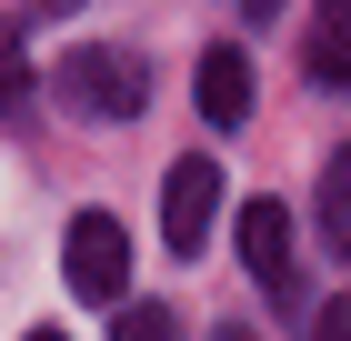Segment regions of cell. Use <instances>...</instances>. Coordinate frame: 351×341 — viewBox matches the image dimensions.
<instances>
[{
	"mask_svg": "<svg viewBox=\"0 0 351 341\" xmlns=\"http://www.w3.org/2000/svg\"><path fill=\"white\" fill-rule=\"evenodd\" d=\"M301 60L322 91H351V0H311V21H301Z\"/></svg>",
	"mask_w": 351,
	"mask_h": 341,
	"instance_id": "6",
	"label": "cell"
},
{
	"mask_svg": "<svg viewBox=\"0 0 351 341\" xmlns=\"http://www.w3.org/2000/svg\"><path fill=\"white\" fill-rule=\"evenodd\" d=\"M40 10H81V0H40Z\"/></svg>",
	"mask_w": 351,
	"mask_h": 341,
	"instance_id": "11",
	"label": "cell"
},
{
	"mask_svg": "<svg viewBox=\"0 0 351 341\" xmlns=\"http://www.w3.org/2000/svg\"><path fill=\"white\" fill-rule=\"evenodd\" d=\"M322 341H351V291H341V301L322 311Z\"/></svg>",
	"mask_w": 351,
	"mask_h": 341,
	"instance_id": "10",
	"label": "cell"
},
{
	"mask_svg": "<svg viewBox=\"0 0 351 341\" xmlns=\"http://www.w3.org/2000/svg\"><path fill=\"white\" fill-rule=\"evenodd\" d=\"M191 101H201V121H211V131H241L251 121V60L241 51H201V71H191Z\"/></svg>",
	"mask_w": 351,
	"mask_h": 341,
	"instance_id": "5",
	"label": "cell"
},
{
	"mask_svg": "<svg viewBox=\"0 0 351 341\" xmlns=\"http://www.w3.org/2000/svg\"><path fill=\"white\" fill-rule=\"evenodd\" d=\"M211 211H221V161H171V181H161V241L171 251H201V241H211Z\"/></svg>",
	"mask_w": 351,
	"mask_h": 341,
	"instance_id": "4",
	"label": "cell"
},
{
	"mask_svg": "<svg viewBox=\"0 0 351 341\" xmlns=\"http://www.w3.org/2000/svg\"><path fill=\"white\" fill-rule=\"evenodd\" d=\"M30 341H60V331H30Z\"/></svg>",
	"mask_w": 351,
	"mask_h": 341,
	"instance_id": "12",
	"label": "cell"
},
{
	"mask_svg": "<svg viewBox=\"0 0 351 341\" xmlns=\"http://www.w3.org/2000/svg\"><path fill=\"white\" fill-rule=\"evenodd\" d=\"M30 101V60H21V30L0 21V110H21Z\"/></svg>",
	"mask_w": 351,
	"mask_h": 341,
	"instance_id": "8",
	"label": "cell"
},
{
	"mask_svg": "<svg viewBox=\"0 0 351 341\" xmlns=\"http://www.w3.org/2000/svg\"><path fill=\"white\" fill-rule=\"evenodd\" d=\"M241 261H251V281L291 311L301 301V251H291V211L281 201H241Z\"/></svg>",
	"mask_w": 351,
	"mask_h": 341,
	"instance_id": "3",
	"label": "cell"
},
{
	"mask_svg": "<svg viewBox=\"0 0 351 341\" xmlns=\"http://www.w3.org/2000/svg\"><path fill=\"white\" fill-rule=\"evenodd\" d=\"M311 211H322V241L351 261V151H331V161H322V191H311Z\"/></svg>",
	"mask_w": 351,
	"mask_h": 341,
	"instance_id": "7",
	"label": "cell"
},
{
	"mask_svg": "<svg viewBox=\"0 0 351 341\" xmlns=\"http://www.w3.org/2000/svg\"><path fill=\"white\" fill-rule=\"evenodd\" d=\"M110 341H181V331H171V311H161V301H131V311L110 321Z\"/></svg>",
	"mask_w": 351,
	"mask_h": 341,
	"instance_id": "9",
	"label": "cell"
},
{
	"mask_svg": "<svg viewBox=\"0 0 351 341\" xmlns=\"http://www.w3.org/2000/svg\"><path fill=\"white\" fill-rule=\"evenodd\" d=\"M60 261H71V291H81V301H121V281H131V231H121L110 211H81L71 241H60Z\"/></svg>",
	"mask_w": 351,
	"mask_h": 341,
	"instance_id": "2",
	"label": "cell"
},
{
	"mask_svg": "<svg viewBox=\"0 0 351 341\" xmlns=\"http://www.w3.org/2000/svg\"><path fill=\"white\" fill-rule=\"evenodd\" d=\"M60 101H81L90 121H141V101H151V71H141L131 51H71L60 60Z\"/></svg>",
	"mask_w": 351,
	"mask_h": 341,
	"instance_id": "1",
	"label": "cell"
}]
</instances>
